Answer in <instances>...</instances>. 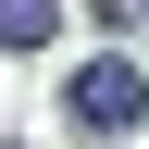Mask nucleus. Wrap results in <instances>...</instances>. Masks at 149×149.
<instances>
[{"instance_id":"nucleus-1","label":"nucleus","mask_w":149,"mask_h":149,"mask_svg":"<svg viewBox=\"0 0 149 149\" xmlns=\"http://www.w3.org/2000/svg\"><path fill=\"white\" fill-rule=\"evenodd\" d=\"M62 112L87 124V137H124V124L149 112V74L124 62V50H100V62H74V87H62Z\"/></svg>"},{"instance_id":"nucleus-2","label":"nucleus","mask_w":149,"mask_h":149,"mask_svg":"<svg viewBox=\"0 0 149 149\" xmlns=\"http://www.w3.org/2000/svg\"><path fill=\"white\" fill-rule=\"evenodd\" d=\"M62 37V0H0V50H50Z\"/></svg>"},{"instance_id":"nucleus-3","label":"nucleus","mask_w":149,"mask_h":149,"mask_svg":"<svg viewBox=\"0 0 149 149\" xmlns=\"http://www.w3.org/2000/svg\"><path fill=\"white\" fill-rule=\"evenodd\" d=\"M87 13H100L112 37H137V25H149V0H87Z\"/></svg>"}]
</instances>
